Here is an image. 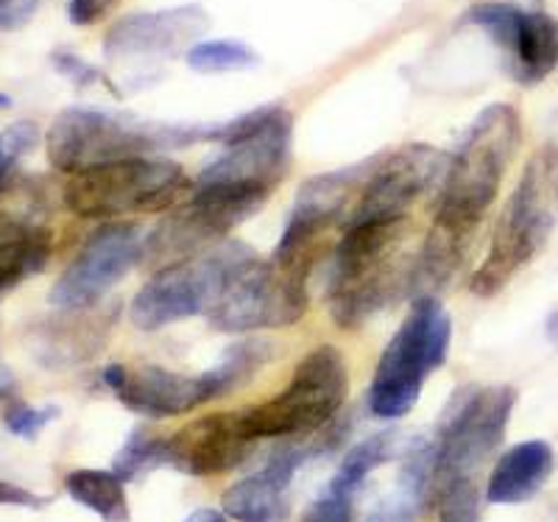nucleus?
I'll list each match as a JSON object with an SVG mask.
<instances>
[{"instance_id":"3","label":"nucleus","mask_w":558,"mask_h":522,"mask_svg":"<svg viewBox=\"0 0 558 522\" xmlns=\"http://www.w3.org/2000/svg\"><path fill=\"white\" fill-rule=\"evenodd\" d=\"M216 143L221 154L202 168L193 187L263 207L291 168L293 116L282 104H266L218 123Z\"/></svg>"},{"instance_id":"34","label":"nucleus","mask_w":558,"mask_h":522,"mask_svg":"<svg viewBox=\"0 0 558 522\" xmlns=\"http://www.w3.org/2000/svg\"><path fill=\"white\" fill-rule=\"evenodd\" d=\"M184 522H229V517L216 509H196Z\"/></svg>"},{"instance_id":"22","label":"nucleus","mask_w":558,"mask_h":522,"mask_svg":"<svg viewBox=\"0 0 558 522\" xmlns=\"http://www.w3.org/2000/svg\"><path fill=\"white\" fill-rule=\"evenodd\" d=\"M53 255L51 230L26 232V235L0 241V293L12 291L34 275H43Z\"/></svg>"},{"instance_id":"30","label":"nucleus","mask_w":558,"mask_h":522,"mask_svg":"<svg viewBox=\"0 0 558 522\" xmlns=\"http://www.w3.org/2000/svg\"><path fill=\"white\" fill-rule=\"evenodd\" d=\"M53 68H57L62 76H68L70 82L78 84V87H87V84L104 82L101 71L87 64L84 59L73 57V53H53Z\"/></svg>"},{"instance_id":"37","label":"nucleus","mask_w":558,"mask_h":522,"mask_svg":"<svg viewBox=\"0 0 558 522\" xmlns=\"http://www.w3.org/2000/svg\"><path fill=\"white\" fill-rule=\"evenodd\" d=\"M12 107V98L7 96V93H0V109H9Z\"/></svg>"},{"instance_id":"19","label":"nucleus","mask_w":558,"mask_h":522,"mask_svg":"<svg viewBox=\"0 0 558 522\" xmlns=\"http://www.w3.org/2000/svg\"><path fill=\"white\" fill-rule=\"evenodd\" d=\"M508 57V71L525 87L545 82L558 64V20L553 14L522 12L520 28H517L514 45Z\"/></svg>"},{"instance_id":"18","label":"nucleus","mask_w":558,"mask_h":522,"mask_svg":"<svg viewBox=\"0 0 558 522\" xmlns=\"http://www.w3.org/2000/svg\"><path fill=\"white\" fill-rule=\"evenodd\" d=\"M433 503V445L413 441L402 452L397 486L372 509L366 522H418Z\"/></svg>"},{"instance_id":"20","label":"nucleus","mask_w":558,"mask_h":522,"mask_svg":"<svg viewBox=\"0 0 558 522\" xmlns=\"http://www.w3.org/2000/svg\"><path fill=\"white\" fill-rule=\"evenodd\" d=\"M62 321L48 325V330L39 332L43 344L37 352H48L43 363L48 366H73L98 352L104 344V321L87 316V311H59Z\"/></svg>"},{"instance_id":"32","label":"nucleus","mask_w":558,"mask_h":522,"mask_svg":"<svg viewBox=\"0 0 558 522\" xmlns=\"http://www.w3.org/2000/svg\"><path fill=\"white\" fill-rule=\"evenodd\" d=\"M118 0H70L68 3V20L73 26H93Z\"/></svg>"},{"instance_id":"1","label":"nucleus","mask_w":558,"mask_h":522,"mask_svg":"<svg viewBox=\"0 0 558 522\" xmlns=\"http://www.w3.org/2000/svg\"><path fill=\"white\" fill-rule=\"evenodd\" d=\"M522 146V118L511 104H488L450 157L433 230L472 243Z\"/></svg>"},{"instance_id":"8","label":"nucleus","mask_w":558,"mask_h":522,"mask_svg":"<svg viewBox=\"0 0 558 522\" xmlns=\"http://www.w3.org/2000/svg\"><path fill=\"white\" fill-rule=\"evenodd\" d=\"M252 255L246 243L221 241L198 255L157 268L132 300L129 319L137 330L154 332L193 316H207L221 300L229 277Z\"/></svg>"},{"instance_id":"15","label":"nucleus","mask_w":558,"mask_h":522,"mask_svg":"<svg viewBox=\"0 0 558 522\" xmlns=\"http://www.w3.org/2000/svg\"><path fill=\"white\" fill-rule=\"evenodd\" d=\"M207 14L198 7L132 14L109 28L104 53L112 62H159L177 57L198 34L207 32Z\"/></svg>"},{"instance_id":"12","label":"nucleus","mask_w":558,"mask_h":522,"mask_svg":"<svg viewBox=\"0 0 558 522\" xmlns=\"http://www.w3.org/2000/svg\"><path fill=\"white\" fill-rule=\"evenodd\" d=\"M447 166H450V154L425 143L377 154L366 185L341 227L368 221H408L413 202L430 191L438 179L445 182Z\"/></svg>"},{"instance_id":"17","label":"nucleus","mask_w":558,"mask_h":522,"mask_svg":"<svg viewBox=\"0 0 558 522\" xmlns=\"http://www.w3.org/2000/svg\"><path fill=\"white\" fill-rule=\"evenodd\" d=\"M556 470V450L550 441L531 439L508 447L492 466L486 500L492 506H520L539 495Z\"/></svg>"},{"instance_id":"2","label":"nucleus","mask_w":558,"mask_h":522,"mask_svg":"<svg viewBox=\"0 0 558 522\" xmlns=\"http://www.w3.org/2000/svg\"><path fill=\"white\" fill-rule=\"evenodd\" d=\"M216 129L154 123L107 109L70 107L53 118L51 129L45 134V154L53 171L73 177L109 162L154 157L166 148H182L204 141L216 143Z\"/></svg>"},{"instance_id":"24","label":"nucleus","mask_w":558,"mask_h":522,"mask_svg":"<svg viewBox=\"0 0 558 522\" xmlns=\"http://www.w3.org/2000/svg\"><path fill=\"white\" fill-rule=\"evenodd\" d=\"M168 464V436H157L146 427H134L123 447L114 452L112 472L121 481L132 484L148 472Z\"/></svg>"},{"instance_id":"29","label":"nucleus","mask_w":558,"mask_h":522,"mask_svg":"<svg viewBox=\"0 0 558 522\" xmlns=\"http://www.w3.org/2000/svg\"><path fill=\"white\" fill-rule=\"evenodd\" d=\"M59 416L57 405H45V408H32V405H14L9 408L7 414V430L9 434L20 436V439H37L45 427L51 425Z\"/></svg>"},{"instance_id":"27","label":"nucleus","mask_w":558,"mask_h":522,"mask_svg":"<svg viewBox=\"0 0 558 522\" xmlns=\"http://www.w3.org/2000/svg\"><path fill=\"white\" fill-rule=\"evenodd\" d=\"M37 141L39 129L32 121H17L7 132H0V196L14 185L20 160L37 148Z\"/></svg>"},{"instance_id":"13","label":"nucleus","mask_w":558,"mask_h":522,"mask_svg":"<svg viewBox=\"0 0 558 522\" xmlns=\"http://www.w3.org/2000/svg\"><path fill=\"white\" fill-rule=\"evenodd\" d=\"M101 380L107 383L114 397L140 416L148 420H171L184 416L207 405L213 400H221V386H218L213 369L204 375H179V372L162 369V366H123L112 363L101 372Z\"/></svg>"},{"instance_id":"9","label":"nucleus","mask_w":558,"mask_h":522,"mask_svg":"<svg viewBox=\"0 0 558 522\" xmlns=\"http://www.w3.org/2000/svg\"><path fill=\"white\" fill-rule=\"evenodd\" d=\"M349 394V369L341 350L322 344L296 363L277 397L246 408L243 422L254 439H291L324 427L341 411Z\"/></svg>"},{"instance_id":"23","label":"nucleus","mask_w":558,"mask_h":522,"mask_svg":"<svg viewBox=\"0 0 558 522\" xmlns=\"http://www.w3.org/2000/svg\"><path fill=\"white\" fill-rule=\"evenodd\" d=\"M402 452H405V445H402L400 436L391 434V430L372 436V439H363L361 445H355L347 452V459L341 461L336 478H332L330 484L357 495V489H361L363 481H366L372 472L380 470L383 464L393 461L397 456H402Z\"/></svg>"},{"instance_id":"25","label":"nucleus","mask_w":558,"mask_h":522,"mask_svg":"<svg viewBox=\"0 0 558 522\" xmlns=\"http://www.w3.org/2000/svg\"><path fill=\"white\" fill-rule=\"evenodd\" d=\"M271 357L274 344L260 341V338H243V341L229 347L221 361L213 366V375H216L218 386H221V394L227 397L235 389H241V386H246Z\"/></svg>"},{"instance_id":"6","label":"nucleus","mask_w":558,"mask_h":522,"mask_svg":"<svg viewBox=\"0 0 558 522\" xmlns=\"http://www.w3.org/2000/svg\"><path fill=\"white\" fill-rule=\"evenodd\" d=\"M558 179V157L553 151L542 154L522 173L520 185L508 198L497 230L492 235L486 260L481 263L470 280V291L481 300L500 293L522 266L545 248L556 223L553 191Z\"/></svg>"},{"instance_id":"36","label":"nucleus","mask_w":558,"mask_h":522,"mask_svg":"<svg viewBox=\"0 0 558 522\" xmlns=\"http://www.w3.org/2000/svg\"><path fill=\"white\" fill-rule=\"evenodd\" d=\"M12 386H14L12 372H7V369H3V366H0V397L9 394V391H12Z\"/></svg>"},{"instance_id":"10","label":"nucleus","mask_w":558,"mask_h":522,"mask_svg":"<svg viewBox=\"0 0 558 522\" xmlns=\"http://www.w3.org/2000/svg\"><path fill=\"white\" fill-rule=\"evenodd\" d=\"M307 271L252 255L229 277L221 300L207 313L213 330L246 336L296 325L307 311Z\"/></svg>"},{"instance_id":"35","label":"nucleus","mask_w":558,"mask_h":522,"mask_svg":"<svg viewBox=\"0 0 558 522\" xmlns=\"http://www.w3.org/2000/svg\"><path fill=\"white\" fill-rule=\"evenodd\" d=\"M545 336H547V341L553 344V350H558V307L550 313V316H547Z\"/></svg>"},{"instance_id":"26","label":"nucleus","mask_w":558,"mask_h":522,"mask_svg":"<svg viewBox=\"0 0 558 522\" xmlns=\"http://www.w3.org/2000/svg\"><path fill=\"white\" fill-rule=\"evenodd\" d=\"M187 64L196 73H238L257 68L260 57L238 39H207V43L191 45Z\"/></svg>"},{"instance_id":"38","label":"nucleus","mask_w":558,"mask_h":522,"mask_svg":"<svg viewBox=\"0 0 558 522\" xmlns=\"http://www.w3.org/2000/svg\"><path fill=\"white\" fill-rule=\"evenodd\" d=\"M0 3H3V0H0Z\"/></svg>"},{"instance_id":"28","label":"nucleus","mask_w":558,"mask_h":522,"mask_svg":"<svg viewBox=\"0 0 558 522\" xmlns=\"http://www.w3.org/2000/svg\"><path fill=\"white\" fill-rule=\"evenodd\" d=\"M352 517H355V495L330 484L302 511L299 522H352Z\"/></svg>"},{"instance_id":"7","label":"nucleus","mask_w":558,"mask_h":522,"mask_svg":"<svg viewBox=\"0 0 558 522\" xmlns=\"http://www.w3.org/2000/svg\"><path fill=\"white\" fill-rule=\"evenodd\" d=\"M514 386H461L445 405L433 445V495L450 481L472 478L500 450L514 414Z\"/></svg>"},{"instance_id":"21","label":"nucleus","mask_w":558,"mask_h":522,"mask_svg":"<svg viewBox=\"0 0 558 522\" xmlns=\"http://www.w3.org/2000/svg\"><path fill=\"white\" fill-rule=\"evenodd\" d=\"M64 491L104 522H129L126 481L112 470H73L64 478Z\"/></svg>"},{"instance_id":"5","label":"nucleus","mask_w":558,"mask_h":522,"mask_svg":"<svg viewBox=\"0 0 558 522\" xmlns=\"http://www.w3.org/2000/svg\"><path fill=\"white\" fill-rule=\"evenodd\" d=\"M191 193L193 179L179 162L162 157H132L73 173L62 196L73 216L114 221L123 216L166 213Z\"/></svg>"},{"instance_id":"31","label":"nucleus","mask_w":558,"mask_h":522,"mask_svg":"<svg viewBox=\"0 0 558 522\" xmlns=\"http://www.w3.org/2000/svg\"><path fill=\"white\" fill-rule=\"evenodd\" d=\"M39 0H3L0 3V32H17L34 17Z\"/></svg>"},{"instance_id":"4","label":"nucleus","mask_w":558,"mask_h":522,"mask_svg":"<svg viewBox=\"0 0 558 522\" xmlns=\"http://www.w3.org/2000/svg\"><path fill=\"white\" fill-rule=\"evenodd\" d=\"M452 319L436 296H416L405 321L377 361L368 386V411L377 420H402L416 408L425 380L447 361Z\"/></svg>"},{"instance_id":"11","label":"nucleus","mask_w":558,"mask_h":522,"mask_svg":"<svg viewBox=\"0 0 558 522\" xmlns=\"http://www.w3.org/2000/svg\"><path fill=\"white\" fill-rule=\"evenodd\" d=\"M146 232L137 223L107 221L84 241L62 277L51 288L57 311H89L112 291L137 263H143Z\"/></svg>"},{"instance_id":"14","label":"nucleus","mask_w":558,"mask_h":522,"mask_svg":"<svg viewBox=\"0 0 558 522\" xmlns=\"http://www.w3.org/2000/svg\"><path fill=\"white\" fill-rule=\"evenodd\" d=\"M254 445L257 439L246 430L243 411H218L168 436V466L193 478H213L238 470Z\"/></svg>"},{"instance_id":"16","label":"nucleus","mask_w":558,"mask_h":522,"mask_svg":"<svg viewBox=\"0 0 558 522\" xmlns=\"http://www.w3.org/2000/svg\"><path fill=\"white\" fill-rule=\"evenodd\" d=\"M305 456V450L288 447L260 472L229 486L221 495L223 514L235 522H286L291 517V484Z\"/></svg>"},{"instance_id":"33","label":"nucleus","mask_w":558,"mask_h":522,"mask_svg":"<svg viewBox=\"0 0 558 522\" xmlns=\"http://www.w3.org/2000/svg\"><path fill=\"white\" fill-rule=\"evenodd\" d=\"M48 503V497H39L34 491L23 489L17 484H7L0 481V506H23V509H43Z\"/></svg>"}]
</instances>
